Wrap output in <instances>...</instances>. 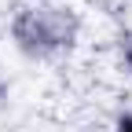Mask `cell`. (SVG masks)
<instances>
[{
	"instance_id": "1",
	"label": "cell",
	"mask_w": 132,
	"mask_h": 132,
	"mask_svg": "<svg viewBox=\"0 0 132 132\" xmlns=\"http://www.w3.org/2000/svg\"><path fill=\"white\" fill-rule=\"evenodd\" d=\"M11 37H15V44H19L26 55L48 59V55H55V52H62V48L73 44L77 19L66 7L33 4V7H22L11 19Z\"/></svg>"
},
{
	"instance_id": "2",
	"label": "cell",
	"mask_w": 132,
	"mask_h": 132,
	"mask_svg": "<svg viewBox=\"0 0 132 132\" xmlns=\"http://www.w3.org/2000/svg\"><path fill=\"white\" fill-rule=\"evenodd\" d=\"M114 132H132V110H128V114H121V118L114 121Z\"/></svg>"
}]
</instances>
